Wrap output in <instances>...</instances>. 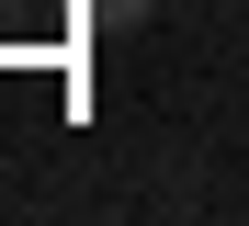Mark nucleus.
<instances>
[{"mask_svg": "<svg viewBox=\"0 0 249 226\" xmlns=\"http://www.w3.org/2000/svg\"><path fill=\"white\" fill-rule=\"evenodd\" d=\"M91 12H102V23H147V0H91Z\"/></svg>", "mask_w": 249, "mask_h": 226, "instance_id": "f257e3e1", "label": "nucleus"}]
</instances>
